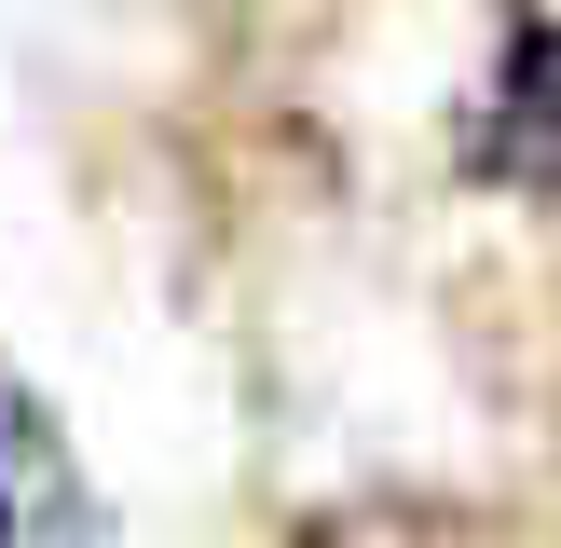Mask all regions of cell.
Listing matches in <instances>:
<instances>
[{
  "instance_id": "1",
  "label": "cell",
  "mask_w": 561,
  "mask_h": 548,
  "mask_svg": "<svg viewBox=\"0 0 561 548\" xmlns=\"http://www.w3.org/2000/svg\"><path fill=\"white\" fill-rule=\"evenodd\" d=\"M0 548H96V493L27 384H0Z\"/></svg>"
},
{
  "instance_id": "2",
  "label": "cell",
  "mask_w": 561,
  "mask_h": 548,
  "mask_svg": "<svg viewBox=\"0 0 561 548\" xmlns=\"http://www.w3.org/2000/svg\"><path fill=\"white\" fill-rule=\"evenodd\" d=\"M466 164L507 179V192H561V27H520L507 42L480 124H466Z\"/></svg>"
}]
</instances>
